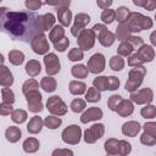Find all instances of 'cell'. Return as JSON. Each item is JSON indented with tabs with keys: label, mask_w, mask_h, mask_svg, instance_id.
I'll list each match as a JSON object with an SVG mask.
<instances>
[{
	"label": "cell",
	"mask_w": 156,
	"mask_h": 156,
	"mask_svg": "<svg viewBox=\"0 0 156 156\" xmlns=\"http://www.w3.org/2000/svg\"><path fill=\"white\" fill-rule=\"evenodd\" d=\"M0 23L5 33L21 41H32L37 34L44 33L40 26V15L32 11H10L7 7H1Z\"/></svg>",
	"instance_id": "6da1fadb"
},
{
	"label": "cell",
	"mask_w": 156,
	"mask_h": 156,
	"mask_svg": "<svg viewBox=\"0 0 156 156\" xmlns=\"http://www.w3.org/2000/svg\"><path fill=\"white\" fill-rule=\"evenodd\" d=\"M146 74V68L144 66H138V67H133L129 73H128V79L126 82V90L129 91L130 94L139 90L141 83H143V79Z\"/></svg>",
	"instance_id": "7a4b0ae2"
},
{
	"label": "cell",
	"mask_w": 156,
	"mask_h": 156,
	"mask_svg": "<svg viewBox=\"0 0 156 156\" xmlns=\"http://www.w3.org/2000/svg\"><path fill=\"white\" fill-rule=\"evenodd\" d=\"M132 33L133 32H141L144 29H150L154 24L152 20L147 16H144L141 15L140 12H130L129 15V18L127 21Z\"/></svg>",
	"instance_id": "3957f363"
},
{
	"label": "cell",
	"mask_w": 156,
	"mask_h": 156,
	"mask_svg": "<svg viewBox=\"0 0 156 156\" xmlns=\"http://www.w3.org/2000/svg\"><path fill=\"white\" fill-rule=\"evenodd\" d=\"M46 108L48 111L54 116H63L67 113V105L58 95H52L46 101Z\"/></svg>",
	"instance_id": "277c9868"
},
{
	"label": "cell",
	"mask_w": 156,
	"mask_h": 156,
	"mask_svg": "<svg viewBox=\"0 0 156 156\" xmlns=\"http://www.w3.org/2000/svg\"><path fill=\"white\" fill-rule=\"evenodd\" d=\"M61 138L66 144L77 145L82 139V129L77 124H71L62 130Z\"/></svg>",
	"instance_id": "5b68a950"
},
{
	"label": "cell",
	"mask_w": 156,
	"mask_h": 156,
	"mask_svg": "<svg viewBox=\"0 0 156 156\" xmlns=\"http://www.w3.org/2000/svg\"><path fill=\"white\" fill-rule=\"evenodd\" d=\"M95 39L96 35L93 32V29H84L78 37H77V43H78V48L82 49L83 51H88L90 49L94 48L95 45Z\"/></svg>",
	"instance_id": "8992f818"
},
{
	"label": "cell",
	"mask_w": 156,
	"mask_h": 156,
	"mask_svg": "<svg viewBox=\"0 0 156 156\" xmlns=\"http://www.w3.org/2000/svg\"><path fill=\"white\" fill-rule=\"evenodd\" d=\"M105 133V126L102 123H94L84 130V141L87 144H94L96 140L101 139Z\"/></svg>",
	"instance_id": "52a82bcc"
},
{
	"label": "cell",
	"mask_w": 156,
	"mask_h": 156,
	"mask_svg": "<svg viewBox=\"0 0 156 156\" xmlns=\"http://www.w3.org/2000/svg\"><path fill=\"white\" fill-rule=\"evenodd\" d=\"M30 48L38 55H46V54H49L50 46H49V41H48V38L45 37V34L44 33L37 34L32 39V41H30Z\"/></svg>",
	"instance_id": "ba28073f"
},
{
	"label": "cell",
	"mask_w": 156,
	"mask_h": 156,
	"mask_svg": "<svg viewBox=\"0 0 156 156\" xmlns=\"http://www.w3.org/2000/svg\"><path fill=\"white\" fill-rule=\"evenodd\" d=\"M44 61V65H45V71H46V74L52 77L54 74H57L61 69V63H60V58L57 57L56 54L54 52H49L44 56L43 58Z\"/></svg>",
	"instance_id": "9c48e42d"
},
{
	"label": "cell",
	"mask_w": 156,
	"mask_h": 156,
	"mask_svg": "<svg viewBox=\"0 0 156 156\" xmlns=\"http://www.w3.org/2000/svg\"><path fill=\"white\" fill-rule=\"evenodd\" d=\"M130 100L136 105H149L154 100V91L150 88H143L130 94Z\"/></svg>",
	"instance_id": "30bf717a"
},
{
	"label": "cell",
	"mask_w": 156,
	"mask_h": 156,
	"mask_svg": "<svg viewBox=\"0 0 156 156\" xmlns=\"http://www.w3.org/2000/svg\"><path fill=\"white\" fill-rule=\"evenodd\" d=\"M26 96V100H27V104H28V110L33 113H38V112H41L43 111V102H41V94L39 93V90H34V91H30L28 94L24 95Z\"/></svg>",
	"instance_id": "8fae6325"
},
{
	"label": "cell",
	"mask_w": 156,
	"mask_h": 156,
	"mask_svg": "<svg viewBox=\"0 0 156 156\" xmlns=\"http://www.w3.org/2000/svg\"><path fill=\"white\" fill-rule=\"evenodd\" d=\"M105 65H106L105 56L102 54H100V52H96L93 56H90V58L88 60L87 67H88L90 73L99 74L105 69Z\"/></svg>",
	"instance_id": "7c38bea8"
},
{
	"label": "cell",
	"mask_w": 156,
	"mask_h": 156,
	"mask_svg": "<svg viewBox=\"0 0 156 156\" xmlns=\"http://www.w3.org/2000/svg\"><path fill=\"white\" fill-rule=\"evenodd\" d=\"M90 22V16L88 13H77L74 17L73 26L71 27V34L73 37H78Z\"/></svg>",
	"instance_id": "4fadbf2b"
},
{
	"label": "cell",
	"mask_w": 156,
	"mask_h": 156,
	"mask_svg": "<svg viewBox=\"0 0 156 156\" xmlns=\"http://www.w3.org/2000/svg\"><path fill=\"white\" fill-rule=\"evenodd\" d=\"M102 118V110L100 107H89L88 110H85L82 116H80V122L82 123H89L93 121H98Z\"/></svg>",
	"instance_id": "5bb4252c"
},
{
	"label": "cell",
	"mask_w": 156,
	"mask_h": 156,
	"mask_svg": "<svg viewBox=\"0 0 156 156\" xmlns=\"http://www.w3.org/2000/svg\"><path fill=\"white\" fill-rule=\"evenodd\" d=\"M135 54L138 55V57L140 58V61H141L143 63H145V62H151V61L155 58V50H154V48H152L151 45H147V44L141 45V46L136 50Z\"/></svg>",
	"instance_id": "9a60e30c"
},
{
	"label": "cell",
	"mask_w": 156,
	"mask_h": 156,
	"mask_svg": "<svg viewBox=\"0 0 156 156\" xmlns=\"http://www.w3.org/2000/svg\"><path fill=\"white\" fill-rule=\"evenodd\" d=\"M141 126H140V123L139 122H136V121H128V122H126L123 126H122V133L124 134V135H127V136H132V138H134V136H136V134L141 130Z\"/></svg>",
	"instance_id": "2e32d148"
},
{
	"label": "cell",
	"mask_w": 156,
	"mask_h": 156,
	"mask_svg": "<svg viewBox=\"0 0 156 156\" xmlns=\"http://www.w3.org/2000/svg\"><path fill=\"white\" fill-rule=\"evenodd\" d=\"M133 111H134V105H133V101L130 99L129 100L128 99H123L119 102V105H118V107L116 110V112L121 117H128V116H130L133 113Z\"/></svg>",
	"instance_id": "e0dca14e"
},
{
	"label": "cell",
	"mask_w": 156,
	"mask_h": 156,
	"mask_svg": "<svg viewBox=\"0 0 156 156\" xmlns=\"http://www.w3.org/2000/svg\"><path fill=\"white\" fill-rule=\"evenodd\" d=\"M0 84L2 88H9L13 84V74L5 65H1L0 68Z\"/></svg>",
	"instance_id": "ac0fdd59"
},
{
	"label": "cell",
	"mask_w": 156,
	"mask_h": 156,
	"mask_svg": "<svg viewBox=\"0 0 156 156\" xmlns=\"http://www.w3.org/2000/svg\"><path fill=\"white\" fill-rule=\"evenodd\" d=\"M43 127H44V121L41 119V117H39V116H33V117L29 119L28 124H27V130H28V133H30V134H38V133L41 132Z\"/></svg>",
	"instance_id": "d6986e66"
},
{
	"label": "cell",
	"mask_w": 156,
	"mask_h": 156,
	"mask_svg": "<svg viewBox=\"0 0 156 156\" xmlns=\"http://www.w3.org/2000/svg\"><path fill=\"white\" fill-rule=\"evenodd\" d=\"M57 20L62 27H68L72 22V12L68 7L57 9Z\"/></svg>",
	"instance_id": "ffe728a7"
},
{
	"label": "cell",
	"mask_w": 156,
	"mask_h": 156,
	"mask_svg": "<svg viewBox=\"0 0 156 156\" xmlns=\"http://www.w3.org/2000/svg\"><path fill=\"white\" fill-rule=\"evenodd\" d=\"M115 34H116V39L119 40L121 43H123V41H126L130 37L132 30H130V28H129V26H128L127 22L126 23H118Z\"/></svg>",
	"instance_id": "44dd1931"
},
{
	"label": "cell",
	"mask_w": 156,
	"mask_h": 156,
	"mask_svg": "<svg viewBox=\"0 0 156 156\" xmlns=\"http://www.w3.org/2000/svg\"><path fill=\"white\" fill-rule=\"evenodd\" d=\"M96 38H98L99 43H100L102 46L108 48V46H111V45L115 43V40H116V34L112 33L111 30L106 29V30H104L102 33H100Z\"/></svg>",
	"instance_id": "7402d4cb"
},
{
	"label": "cell",
	"mask_w": 156,
	"mask_h": 156,
	"mask_svg": "<svg viewBox=\"0 0 156 156\" xmlns=\"http://www.w3.org/2000/svg\"><path fill=\"white\" fill-rule=\"evenodd\" d=\"M55 16L52 13H45V15H40V26H41V30L43 32H48L51 30L55 27Z\"/></svg>",
	"instance_id": "603a6c76"
},
{
	"label": "cell",
	"mask_w": 156,
	"mask_h": 156,
	"mask_svg": "<svg viewBox=\"0 0 156 156\" xmlns=\"http://www.w3.org/2000/svg\"><path fill=\"white\" fill-rule=\"evenodd\" d=\"M68 90L72 95H83L87 93V84L80 80H71L68 84Z\"/></svg>",
	"instance_id": "cb8c5ba5"
},
{
	"label": "cell",
	"mask_w": 156,
	"mask_h": 156,
	"mask_svg": "<svg viewBox=\"0 0 156 156\" xmlns=\"http://www.w3.org/2000/svg\"><path fill=\"white\" fill-rule=\"evenodd\" d=\"M24 69H26V73L29 76V77H37L40 72H41V65L39 61L37 60H29L26 66H24Z\"/></svg>",
	"instance_id": "d4e9b609"
},
{
	"label": "cell",
	"mask_w": 156,
	"mask_h": 156,
	"mask_svg": "<svg viewBox=\"0 0 156 156\" xmlns=\"http://www.w3.org/2000/svg\"><path fill=\"white\" fill-rule=\"evenodd\" d=\"M39 146H40L39 140H38L37 138H33V136L27 138V139L23 141V144H22V147H23L24 152H27V154L37 152V151L39 150Z\"/></svg>",
	"instance_id": "484cf974"
},
{
	"label": "cell",
	"mask_w": 156,
	"mask_h": 156,
	"mask_svg": "<svg viewBox=\"0 0 156 156\" xmlns=\"http://www.w3.org/2000/svg\"><path fill=\"white\" fill-rule=\"evenodd\" d=\"M40 88H43V90L46 93H52L57 88V82L55 78H52L50 76H45L40 80Z\"/></svg>",
	"instance_id": "4316f807"
},
{
	"label": "cell",
	"mask_w": 156,
	"mask_h": 156,
	"mask_svg": "<svg viewBox=\"0 0 156 156\" xmlns=\"http://www.w3.org/2000/svg\"><path fill=\"white\" fill-rule=\"evenodd\" d=\"M5 136L7 139V141L10 143H17L21 136H22V132L18 127L16 126H10L6 130H5Z\"/></svg>",
	"instance_id": "83f0119b"
},
{
	"label": "cell",
	"mask_w": 156,
	"mask_h": 156,
	"mask_svg": "<svg viewBox=\"0 0 156 156\" xmlns=\"http://www.w3.org/2000/svg\"><path fill=\"white\" fill-rule=\"evenodd\" d=\"M63 38H65V29H63V27H62L61 24H56V26L50 30V33H49V40H50L52 44L60 41V40L63 39Z\"/></svg>",
	"instance_id": "f1b7e54d"
},
{
	"label": "cell",
	"mask_w": 156,
	"mask_h": 156,
	"mask_svg": "<svg viewBox=\"0 0 156 156\" xmlns=\"http://www.w3.org/2000/svg\"><path fill=\"white\" fill-rule=\"evenodd\" d=\"M71 73L74 78H78V79H83V78H87L88 77V73H89V69L87 66L79 63V65H74L72 68H71Z\"/></svg>",
	"instance_id": "f546056e"
},
{
	"label": "cell",
	"mask_w": 156,
	"mask_h": 156,
	"mask_svg": "<svg viewBox=\"0 0 156 156\" xmlns=\"http://www.w3.org/2000/svg\"><path fill=\"white\" fill-rule=\"evenodd\" d=\"M9 61L15 66H20L24 61V54L20 50H10L9 51Z\"/></svg>",
	"instance_id": "4dcf8cb0"
},
{
	"label": "cell",
	"mask_w": 156,
	"mask_h": 156,
	"mask_svg": "<svg viewBox=\"0 0 156 156\" xmlns=\"http://www.w3.org/2000/svg\"><path fill=\"white\" fill-rule=\"evenodd\" d=\"M115 11H116V21L118 23H126L128 21L130 11H129V9L127 6H119Z\"/></svg>",
	"instance_id": "1f68e13d"
},
{
	"label": "cell",
	"mask_w": 156,
	"mask_h": 156,
	"mask_svg": "<svg viewBox=\"0 0 156 156\" xmlns=\"http://www.w3.org/2000/svg\"><path fill=\"white\" fill-rule=\"evenodd\" d=\"M106 154H118V147H119V140L115 138H110L105 141L104 144Z\"/></svg>",
	"instance_id": "d6a6232c"
},
{
	"label": "cell",
	"mask_w": 156,
	"mask_h": 156,
	"mask_svg": "<svg viewBox=\"0 0 156 156\" xmlns=\"http://www.w3.org/2000/svg\"><path fill=\"white\" fill-rule=\"evenodd\" d=\"M93 87L96 88L99 91H105L108 89V77L99 76L93 80Z\"/></svg>",
	"instance_id": "836d02e7"
},
{
	"label": "cell",
	"mask_w": 156,
	"mask_h": 156,
	"mask_svg": "<svg viewBox=\"0 0 156 156\" xmlns=\"http://www.w3.org/2000/svg\"><path fill=\"white\" fill-rule=\"evenodd\" d=\"M61 124H62V119L60 117H57V116H54V115L48 116L44 119V126L46 128H49V129H52V130L54 129H57Z\"/></svg>",
	"instance_id": "e575fe53"
},
{
	"label": "cell",
	"mask_w": 156,
	"mask_h": 156,
	"mask_svg": "<svg viewBox=\"0 0 156 156\" xmlns=\"http://www.w3.org/2000/svg\"><path fill=\"white\" fill-rule=\"evenodd\" d=\"M133 51H134V48H133V45L129 44L128 41H123V43H121L119 46L117 48V52H118V55L122 56V57H126V56L129 57V56L132 55Z\"/></svg>",
	"instance_id": "d590c367"
},
{
	"label": "cell",
	"mask_w": 156,
	"mask_h": 156,
	"mask_svg": "<svg viewBox=\"0 0 156 156\" xmlns=\"http://www.w3.org/2000/svg\"><path fill=\"white\" fill-rule=\"evenodd\" d=\"M110 68L112 71H122L124 68V60L119 55H115L110 58Z\"/></svg>",
	"instance_id": "8d00e7d4"
},
{
	"label": "cell",
	"mask_w": 156,
	"mask_h": 156,
	"mask_svg": "<svg viewBox=\"0 0 156 156\" xmlns=\"http://www.w3.org/2000/svg\"><path fill=\"white\" fill-rule=\"evenodd\" d=\"M34 90H39V83L34 78L27 79L22 85V93L26 95V94H28L30 91H34Z\"/></svg>",
	"instance_id": "74e56055"
},
{
	"label": "cell",
	"mask_w": 156,
	"mask_h": 156,
	"mask_svg": "<svg viewBox=\"0 0 156 156\" xmlns=\"http://www.w3.org/2000/svg\"><path fill=\"white\" fill-rule=\"evenodd\" d=\"M10 116H11L12 122H15V123H17V124H21V123L26 122V119H27V117H28L27 112H26L24 110H22V108L15 110Z\"/></svg>",
	"instance_id": "f35d334b"
},
{
	"label": "cell",
	"mask_w": 156,
	"mask_h": 156,
	"mask_svg": "<svg viewBox=\"0 0 156 156\" xmlns=\"http://www.w3.org/2000/svg\"><path fill=\"white\" fill-rule=\"evenodd\" d=\"M100 18H101V21L104 22V24H111V23L116 20V11L112 10V9L102 10Z\"/></svg>",
	"instance_id": "ab89813d"
},
{
	"label": "cell",
	"mask_w": 156,
	"mask_h": 156,
	"mask_svg": "<svg viewBox=\"0 0 156 156\" xmlns=\"http://www.w3.org/2000/svg\"><path fill=\"white\" fill-rule=\"evenodd\" d=\"M100 99H101V94H100V91L96 88L91 87V88H89L87 90V93H85V100L88 102H98V101H100Z\"/></svg>",
	"instance_id": "60d3db41"
},
{
	"label": "cell",
	"mask_w": 156,
	"mask_h": 156,
	"mask_svg": "<svg viewBox=\"0 0 156 156\" xmlns=\"http://www.w3.org/2000/svg\"><path fill=\"white\" fill-rule=\"evenodd\" d=\"M140 115L141 117H144L145 119H151L154 117H156V106L155 105H145L141 110H140Z\"/></svg>",
	"instance_id": "b9f144b4"
},
{
	"label": "cell",
	"mask_w": 156,
	"mask_h": 156,
	"mask_svg": "<svg viewBox=\"0 0 156 156\" xmlns=\"http://www.w3.org/2000/svg\"><path fill=\"white\" fill-rule=\"evenodd\" d=\"M85 107H87V102L83 99H79L78 98V99L72 100V102H71V110L73 112H76V113H79V112L84 111Z\"/></svg>",
	"instance_id": "7bdbcfd3"
},
{
	"label": "cell",
	"mask_w": 156,
	"mask_h": 156,
	"mask_svg": "<svg viewBox=\"0 0 156 156\" xmlns=\"http://www.w3.org/2000/svg\"><path fill=\"white\" fill-rule=\"evenodd\" d=\"M133 4L144 7L147 11H152L156 9V0H133Z\"/></svg>",
	"instance_id": "ee69618b"
},
{
	"label": "cell",
	"mask_w": 156,
	"mask_h": 156,
	"mask_svg": "<svg viewBox=\"0 0 156 156\" xmlns=\"http://www.w3.org/2000/svg\"><path fill=\"white\" fill-rule=\"evenodd\" d=\"M83 58H84V51L82 49H79V48H73L68 52V60L69 61L76 62V61H80Z\"/></svg>",
	"instance_id": "f6af8a7d"
},
{
	"label": "cell",
	"mask_w": 156,
	"mask_h": 156,
	"mask_svg": "<svg viewBox=\"0 0 156 156\" xmlns=\"http://www.w3.org/2000/svg\"><path fill=\"white\" fill-rule=\"evenodd\" d=\"M1 98H2V102L5 104H13L15 102V94L10 88H2L1 89Z\"/></svg>",
	"instance_id": "bcb514c9"
},
{
	"label": "cell",
	"mask_w": 156,
	"mask_h": 156,
	"mask_svg": "<svg viewBox=\"0 0 156 156\" xmlns=\"http://www.w3.org/2000/svg\"><path fill=\"white\" fill-rule=\"evenodd\" d=\"M122 100H123V99H122L121 95H117V94L111 95V96L108 98V100H107V106H108V108H110L111 111H116L117 107H118V105H119V102H121Z\"/></svg>",
	"instance_id": "7dc6e473"
},
{
	"label": "cell",
	"mask_w": 156,
	"mask_h": 156,
	"mask_svg": "<svg viewBox=\"0 0 156 156\" xmlns=\"http://www.w3.org/2000/svg\"><path fill=\"white\" fill-rule=\"evenodd\" d=\"M132 151V145L127 140H119V147H118V154L122 156H128Z\"/></svg>",
	"instance_id": "c3c4849f"
},
{
	"label": "cell",
	"mask_w": 156,
	"mask_h": 156,
	"mask_svg": "<svg viewBox=\"0 0 156 156\" xmlns=\"http://www.w3.org/2000/svg\"><path fill=\"white\" fill-rule=\"evenodd\" d=\"M143 129H144V133L156 138V122H146L143 126Z\"/></svg>",
	"instance_id": "681fc988"
},
{
	"label": "cell",
	"mask_w": 156,
	"mask_h": 156,
	"mask_svg": "<svg viewBox=\"0 0 156 156\" xmlns=\"http://www.w3.org/2000/svg\"><path fill=\"white\" fill-rule=\"evenodd\" d=\"M68 45H69V39L65 37L63 39H61L60 41H57V43H55V44H54V49H55L56 51L63 52V51L68 48Z\"/></svg>",
	"instance_id": "f907efd6"
},
{
	"label": "cell",
	"mask_w": 156,
	"mask_h": 156,
	"mask_svg": "<svg viewBox=\"0 0 156 156\" xmlns=\"http://www.w3.org/2000/svg\"><path fill=\"white\" fill-rule=\"evenodd\" d=\"M140 143L146 146H152V145H156V138H154L146 133H143L140 135Z\"/></svg>",
	"instance_id": "816d5d0a"
},
{
	"label": "cell",
	"mask_w": 156,
	"mask_h": 156,
	"mask_svg": "<svg viewBox=\"0 0 156 156\" xmlns=\"http://www.w3.org/2000/svg\"><path fill=\"white\" fill-rule=\"evenodd\" d=\"M43 4H44V2H41V1H39V0H26V2H24L27 10H32V11L39 10Z\"/></svg>",
	"instance_id": "f5cc1de1"
},
{
	"label": "cell",
	"mask_w": 156,
	"mask_h": 156,
	"mask_svg": "<svg viewBox=\"0 0 156 156\" xmlns=\"http://www.w3.org/2000/svg\"><path fill=\"white\" fill-rule=\"evenodd\" d=\"M126 41H128L129 44H132L133 45V48L135 49H139L141 45H144V41H143V39L140 38V37H135V35H130Z\"/></svg>",
	"instance_id": "db71d44e"
},
{
	"label": "cell",
	"mask_w": 156,
	"mask_h": 156,
	"mask_svg": "<svg viewBox=\"0 0 156 156\" xmlns=\"http://www.w3.org/2000/svg\"><path fill=\"white\" fill-rule=\"evenodd\" d=\"M13 111H15V110H13V107H12L11 104L1 102V105H0V115H1V116H9V115H11Z\"/></svg>",
	"instance_id": "11a10c76"
},
{
	"label": "cell",
	"mask_w": 156,
	"mask_h": 156,
	"mask_svg": "<svg viewBox=\"0 0 156 156\" xmlns=\"http://www.w3.org/2000/svg\"><path fill=\"white\" fill-rule=\"evenodd\" d=\"M128 66H130V67H138V66H143V62L140 61V58L138 57L136 54H132L128 57Z\"/></svg>",
	"instance_id": "9f6ffc18"
},
{
	"label": "cell",
	"mask_w": 156,
	"mask_h": 156,
	"mask_svg": "<svg viewBox=\"0 0 156 156\" xmlns=\"http://www.w3.org/2000/svg\"><path fill=\"white\" fill-rule=\"evenodd\" d=\"M119 88V79L115 76L108 77V89L107 90H116Z\"/></svg>",
	"instance_id": "6f0895ef"
},
{
	"label": "cell",
	"mask_w": 156,
	"mask_h": 156,
	"mask_svg": "<svg viewBox=\"0 0 156 156\" xmlns=\"http://www.w3.org/2000/svg\"><path fill=\"white\" fill-rule=\"evenodd\" d=\"M51 156H73V151L69 149H55Z\"/></svg>",
	"instance_id": "680465c9"
},
{
	"label": "cell",
	"mask_w": 156,
	"mask_h": 156,
	"mask_svg": "<svg viewBox=\"0 0 156 156\" xmlns=\"http://www.w3.org/2000/svg\"><path fill=\"white\" fill-rule=\"evenodd\" d=\"M96 5L102 10H106V9H110V6L112 5V0H98Z\"/></svg>",
	"instance_id": "91938a15"
},
{
	"label": "cell",
	"mask_w": 156,
	"mask_h": 156,
	"mask_svg": "<svg viewBox=\"0 0 156 156\" xmlns=\"http://www.w3.org/2000/svg\"><path fill=\"white\" fill-rule=\"evenodd\" d=\"M46 5H50V6H56L57 9L60 7H69L71 5V1H58V2H45Z\"/></svg>",
	"instance_id": "94428289"
},
{
	"label": "cell",
	"mask_w": 156,
	"mask_h": 156,
	"mask_svg": "<svg viewBox=\"0 0 156 156\" xmlns=\"http://www.w3.org/2000/svg\"><path fill=\"white\" fill-rule=\"evenodd\" d=\"M91 29H93V32L95 33V35L98 37L100 33H102L104 30H106V29H107V27H106L105 24H99V23H98V24H95Z\"/></svg>",
	"instance_id": "6125c7cd"
},
{
	"label": "cell",
	"mask_w": 156,
	"mask_h": 156,
	"mask_svg": "<svg viewBox=\"0 0 156 156\" xmlns=\"http://www.w3.org/2000/svg\"><path fill=\"white\" fill-rule=\"evenodd\" d=\"M150 41H151V45L156 48V30H154V32L150 34Z\"/></svg>",
	"instance_id": "be15d7a7"
},
{
	"label": "cell",
	"mask_w": 156,
	"mask_h": 156,
	"mask_svg": "<svg viewBox=\"0 0 156 156\" xmlns=\"http://www.w3.org/2000/svg\"><path fill=\"white\" fill-rule=\"evenodd\" d=\"M107 156H122L119 154H107Z\"/></svg>",
	"instance_id": "e7e4bbea"
},
{
	"label": "cell",
	"mask_w": 156,
	"mask_h": 156,
	"mask_svg": "<svg viewBox=\"0 0 156 156\" xmlns=\"http://www.w3.org/2000/svg\"><path fill=\"white\" fill-rule=\"evenodd\" d=\"M155 20H156V13H155Z\"/></svg>",
	"instance_id": "03108f58"
}]
</instances>
